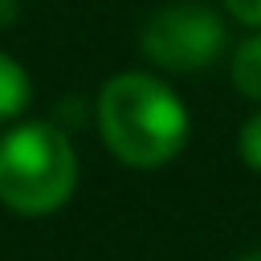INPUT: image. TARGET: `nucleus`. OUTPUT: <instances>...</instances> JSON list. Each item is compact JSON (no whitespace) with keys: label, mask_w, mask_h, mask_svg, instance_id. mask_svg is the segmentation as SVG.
Segmentation results:
<instances>
[{"label":"nucleus","mask_w":261,"mask_h":261,"mask_svg":"<svg viewBox=\"0 0 261 261\" xmlns=\"http://www.w3.org/2000/svg\"><path fill=\"white\" fill-rule=\"evenodd\" d=\"M98 126L126 167H163L188 143L184 102L151 73H118L102 86Z\"/></svg>","instance_id":"1"},{"label":"nucleus","mask_w":261,"mask_h":261,"mask_svg":"<svg viewBox=\"0 0 261 261\" xmlns=\"http://www.w3.org/2000/svg\"><path fill=\"white\" fill-rule=\"evenodd\" d=\"M77 159L49 122H24L0 139V204L24 216L61 208L73 196Z\"/></svg>","instance_id":"2"},{"label":"nucleus","mask_w":261,"mask_h":261,"mask_svg":"<svg viewBox=\"0 0 261 261\" xmlns=\"http://www.w3.org/2000/svg\"><path fill=\"white\" fill-rule=\"evenodd\" d=\"M220 49H224L220 16L192 0L159 8L143 29V53L171 73H196V69L212 65L220 57Z\"/></svg>","instance_id":"3"},{"label":"nucleus","mask_w":261,"mask_h":261,"mask_svg":"<svg viewBox=\"0 0 261 261\" xmlns=\"http://www.w3.org/2000/svg\"><path fill=\"white\" fill-rule=\"evenodd\" d=\"M232 82L245 98L261 102V33L241 41V49L232 53Z\"/></svg>","instance_id":"4"},{"label":"nucleus","mask_w":261,"mask_h":261,"mask_svg":"<svg viewBox=\"0 0 261 261\" xmlns=\"http://www.w3.org/2000/svg\"><path fill=\"white\" fill-rule=\"evenodd\" d=\"M29 73L8 57V53H0V122L4 118H16L24 106H29Z\"/></svg>","instance_id":"5"},{"label":"nucleus","mask_w":261,"mask_h":261,"mask_svg":"<svg viewBox=\"0 0 261 261\" xmlns=\"http://www.w3.org/2000/svg\"><path fill=\"white\" fill-rule=\"evenodd\" d=\"M241 159L261 171V114H253L245 126H241Z\"/></svg>","instance_id":"6"},{"label":"nucleus","mask_w":261,"mask_h":261,"mask_svg":"<svg viewBox=\"0 0 261 261\" xmlns=\"http://www.w3.org/2000/svg\"><path fill=\"white\" fill-rule=\"evenodd\" d=\"M224 8L241 20V24H253L261 29V0H224Z\"/></svg>","instance_id":"7"},{"label":"nucleus","mask_w":261,"mask_h":261,"mask_svg":"<svg viewBox=\"0 0 261 261\" xmlns=\"http://www.w3.org/2000/svg\"><path fill=\"white\" fill-rule=\"evenodd\" d=\"M241 261H261V253H249V257H241Z\"/></svg>","instance_id":"8"}]
</instances>
